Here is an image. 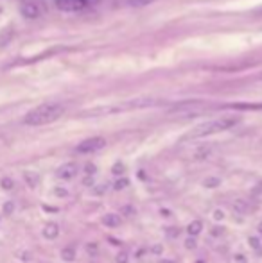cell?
Listing matches in <instances>:
<instances>
[{"label":"cell","instance_id":"cell-2","mask_svg":"<svg viewBox=\"0 0 262 263\" xmlns=\"http://www.w3.org/2000/svg\"><path fill=\"white\" fill-rule=\"evenodd\" d=\"M237 124L239 117H235V115H223V117L212 118V120H207V122L196 125L187 135V138H207V136L217 135V133H223V131L235 127Z\"/></svg>","mask_w":262,"mask_h":263},{"label":"cell","instance_id":"cell-15","mask_svg":"<svg viewBox=\"0 0 262 263\" xmlns=\"http://www.w3.org/2000/svg\"><path fill=\"white\" fill-rule=\"evenodd\" d=\"M128 185H130V181H128L126 177H122V179H117V181H115L114 188H115V190H124Z\"/></svg>","mask_w":262,"mask_h":263},{"label":"cell","instance_id":"cell-19","mask_svg":"<svg viewBox=\"0 0 262 263\" xmlns=\"http://www.w3.org/2000/svg\"><path fill=\"white\" fill-rule=\"evenodd\" d=\"M112 172H114L115 175L124 174V165H122V163H115V165H114V169H112Z\"/></svg>","mask_w":262,"mask_h":263},{"label":"cell","instance_id":"cell-36","mask_svg":"<svg viewBox=\"0 0 262 263\" xmlns=\"http://www.w3.org/2000/svg\"><path fill=\"white\" fill-rule=\"evenodd\" d=\"M197 263H203V262H197Z\"/></svg>","mask_w":262,"mask_h":263},{"label":"cell","instance_id":"cell-35","mask_svg":"<svg viewBox=\"0 0 262 263\" xmlns=\"http://www.w3.org/2000/svg\"><path fill=\"white\" fill-rule=\"evenodd\" d=\"M259 233H261V234H262V222H261V224H259Z\"/></svg>","mask_w":262,"mask_h":263},{"label":"cell","instance_id":"cell-13","mask_svg":"<svg viewBox=\"0 0 262 263\" xmlns=\"http://www.w3.org/2000/svg\"><path fill=\"white\" fill-rule=\"evenodd\" d=\"M248 244H250L251 249H255V252L259 254V256H262V244H261V240L257 238V236H250V238H248Z\"/></svg>","mask_w":262,"mask_h":263},{"label":"cell","instance_id":"cell-4","mask_svg":"<svg viewBox=\"0 0 262 263\" xmlns=\"http://www.w3.org/2000/svg\"><path fill=\"white\" fill-rule=\"evenodd\" d=\"M56 7L63 13H81L88 7V0H56Z\"/></svg>","mask_w":262,"mask_h":263},{"label":"cell","instance_id":"cell-1","mask_svg":"<svg viewBox=\"0 0 262 263\" xmlns=\"http://www.w3.org/2000/svg\"><path fill=\"white\" fill-rule=\"evenodd\" d=\"M63 113H65V106L63 104H60V102H45V104L31 109L25 115L24 124L25 125H33V127L47 125V124H52L58 118L63 117Z\"/></svg>","mask_w":262,"mask_h":263},{"label":"cell","instance_id":"cell-22","mask_svg":"<svg viewBox=\"0 0 262 263\" xmlns=\"http://www.w3.org/2000/svg\"><path fill=\"white\" fill-rule=\"evenodd\" d=\"M13 211H15V204H13L11 201H7L6 204H4V213H6V215H11Z\"/></svg>","mask_w":262,"mask_h":263},{"label":"cell","instance_id":"cell-3","mask_svg":"<svg viewBox=\"0 0 262 263\" xmlns=\"http://www.w3.org/2000/svg\"><path fill=\"white\" fill-rule=\"evenodd\" d=\"M106 147V140L101 136H94V138H86L76 147V152L79 154H90V152H97Z\"/></svg>","mask_w":262,"mask_h":263},{"label":"cell","instance_id":"cell-28","mask_svg":"<svg viewBox=\"0 0 262 263\" xmlns=\"http://www.w3.org/2000/svg\"><path fill=\"white\" fill-rule=\"evenodd\" d=\"M104 192H106V185H101V186L94 188V193H96V195H102Z\"/></svg>","mask_w":262,"mask_h":263},{"label":"cell","instance_id":"cell-12","mask_svg":"<svg viewBox=\"0 0 262 263\" xmlns=\"http://www.w3.org/2000/svg\"><path fill=\"white\" fill-rule=\"evenodd\" d=\"M233 210L237 211V213H241V215H246V213L250 211V208H248V204H246L245 201L237 199L235 202H233Z\"/></svg>","mask_w":262,"mask_h":263},{"label":"cell","instance_id":"cell-16","mask_svg":"<svg viewBox=\"0 0 262 263\" xmlns=\"http://www.w3.org/2000/svg\"><path fill=\"white\" fill-rule=\"evenodd\" d=\"M130 2V6H137V7H142V6H147L151 2H155V0H128Z\"/></svg>","mask_w":262,"mask_h":263},{"label":"cell","instance_id":"cell-7","mask_svg":"<svg viewBox=\"0 0 262 263\" xmlns=\"http://www.w3.org/2000/svg\"><path fill=\"white\" fill-rule=\"evenodd\" d=\"M42 234H43V238H47V240H56V238H58V234H60V226H58L56 222H49V224H45V228H43Z\"/></svg>","mask_w":262,"mask_h":263},{"label":"cell","instance_id":"cell-25","mask_svg":"<svg viewBox=\"0 0 262 263\" xmlns=\"http://www.w3.org/2000/svg\"><path fill=\"white\" fill-rule=\"evenodd\" d=\"M84 172H86V174L88 175H94L97 172V167L96 165H92V163H88L86 165V167H84Z\"/></svg>","mask_w":262,"mask_h":263},{"label":"cell","instance_id":"cell-9","mask_svg":"<svg viewBox=\"0 0 262 263\" xmlns=\"http://www.w3.org/2000/svg\"><path fill=\"white\" fill-rule=\"evenodd\" d=\"M201 231H203V222H201V220H192V222L187 226V233L191 234V236H197Z\"/></svg>","mask_w":262,"mask_h":263},{"label":"cell","instance_id":"cell-11","mask_svg":"<svg viewBox=\"0 0 262 263\" xmlns=\"http://www.w3.org/2000/svg\"><path fill=\"white\" fill-rule=\"evenodd\" d=\"M61 260L63 262H74L76 260V249L74 247H65L61 251Z\"/></svg>","mask_w":262,"mask_h":263},{"label":"cell","instance_id":"cell-33","mask_svg":"<svg viewBox=\"0 0 262 263\" xmlns=\"http://www.w3.org/2000/svg\"><path fill=\"white\" fill-rule=\"evenodd\" d=\"M160 263H176L174 260H160Z\"/></svg>","mask_w":262,"mask_h":263},{"label":"cell","instance_id":"cell-30","mask_svg":"<svg viewBox=\"0 0 262 263\" xmlns=\"http://www.w3.org/2000/svg\"><path fill=\"white\" fill-rule=\"evenodd\" d=\"M261 192H262V183H261V185H259L257 188H253V192H251V193H253L255 197H259V193H261Z\"/></svg>","mask_w":262,"mask_h":263},{"label":"cell","instance_id":"cell-8","mask_svg":"<svg viewBox=\"0 0 262 263\" xmlns=\"http://www.w3.org/2000/svg\"><path fill=\"white\" fill-rule=\"evenodd\" d=\"M120 215L117 213H106V215L102 217V224L106 226V228H119L120 226Z\"/></svg>","mask_w":262,"mask_h":263},{"label":"cell","instance_id":"cell-32","mask_svg":"<svg viewBox=\"0 0 262 263\" xmlns=\"http://www.w3.org/2000/svg\"><path fill=\"white\" fill-rule=\"evenodd\" d=\"M162 252V246H155L153 247V254H160Z\"/></svg>","mask_w":262,"mask_h":263},{"label":"cell","instance_id":"cell-31","mask_svg":"<svg viewBox=\"0 0 262 263\" xmlns=\"http://www.w3.org/2000/svg\"><path fill=\"white\" fill-rule=\"evenodd\" d=\"M47 211H50V213H58V208H52V206H43Z\"/></svg>","mask_w":262,"mask_h":263},{"label":"cell","instance_id":"cell-18","mask_svg":"<svg viewBox=\"0 0 262 263\" xmlns=\"http://www.w3.org/2000/svg\"><path fill=\"white\" fill-rule=\"evenodd\" d=\"M165 233H167L169 238H176V236L180 234V228H167Z\"/></svg>","mask_w":262,"mask_h":263},{"label":"cell","instance_id":"cell-21","mask_svg":"<svg viewBox=\"0 0 262 263\" xmlns=\"http://www.w3.org/2000/svg\"><path fill=\"white\" fill-rule=\"evenodd\" d=\"M86 251H88V254L96 256L97 251H99V247H97V244H86Z\"/></svg>","mask_w":262,"mask_h":263},{"label":"cell","instance_id":"cell-17","mask_svg":"<svg viewBox=\"0 0 262 263\" xmlns=\"http://www.w3.org/2000/svg\"><path fill=\"white\" fill-rule=\"evenodd\" d=\"M0 186L4 188V190H11V188L15 186V183H13V179H9V177H4V179L0 181Z\"/></svg>","mask_w":262,"mask_h":263},{"label":"cell","instance_id":"cell-23","mask_svg":"<svg viewBox=\"0 0 262 263\" xmlns=\"http://www.w3.org/2000/svg\"><path fill=\"white\" fill-rule=\"evenodd\" d=\"M54 195H56V197H66V195H68V192H66L65 188H54Z\"/></svg>","mask_w":262,"mask_h":263},{"label":"cell","instance_id":"cell-5","mask_svg":"<svg viewBox=\"0 0 262 263\" xmlns=\"http://www.w3.org/2000/svg\"><path fill=\"white\" fill-rule=\"evenodd\" d=\"M20 11L25 18H40L43 15V6L40 2H34V0H29V2H24L20 6Z\"/></svg>","mask_w":262,"mask_h":263},{"label":"cell","instance_id":"cell-20","mask_svg":"<svg viewBox=\"0 0 262 263\" xmlns=\"http://www.w3.org/2000/svg\"><path fill=\"white\" fill-rule=\"evenodd\" d=\"M115 263H128V252H119L115 256Z\"/></svg>","mask_w":262,"mask_h":263},{"label":"cell","instance_id":"cell-34","mask_svg":"<svg viewBox=\"0 0 262 263\" xmlns=\"http://www.w3.org/2000/svg\"><path fill=\"white\" fill-rule=\"evenodd\" d=\"M255 13H257V15H261V16H262V6H261V7H257Z\"/></svg>","mask_w":262,"mask_h":263},{"label":"cell","instance_id":"cell-24","mask_svg":"<svg viewBox=\"0 0 262 263\" xmlns=\"http://www.w3.org/2000/svg\"><path fill=\"white\" fill-rule=\"evenodd\" d=\"M194 247H196V238L194 236L185 240V249H194Z\"/></svg>","mask_w":262,"mask_h":263},{"label":"cell","instance_id":"cell-26","mask_svg":"<svg viewBox=\"0 0 262 263\" xmlns=\"http://www.w3.org/2000/svg\"><path fill=\"white\" fill-rule=\"evenodd\" d=\"M83 185H84V186H94V185H96V181H94V175H92V177H90V175H86V177L83 179Z\"/></svg>","mask_w":262,"mask_h":263},{"label":"cell","instance_id":"cell-6","mask_svg":"<svg viewBox=\"0 0 262 263\" xmlns=\"http://www.w3.org/2000/svg\"><path fill=\"white\" fill-rule=\"evenodd\" d=\"M56 175H58L60 179H63V181H70V179H74V177L78 175V165L76 163L61 165L60 169H58V172H56Z\"/></svg>","mask_w":262,"mask_h":263},{"label":"cell","instance_id":"cell-29","mask_svg":"<svg viewBox=\"0 0 262 263\" xmlns=\"http://www.w3.org/2000/svg\"><path fill=\"white\" fill-rule=\"evenodd\" d=\"M223 217H225V213H223V211H215V213H214L215 220H223Z\"/></svg>","mask_w":262,"mask_h":263},{"label":"cell","instance_id":"cell-14","mask_svg":"<svg viewBox=\"0 0 262 263\" xmlns=\"http://www.w3.org/2000/svg\"><path fill=\"white\" fill-rule=\"evenodd\" d=\"M203 185L207 188H217L221 185V179L219 177H207V179L203 181Z\"/></svg>","mask_w":262,"mask_h":263},{"label":"cell","instance_id":"cell-27","mask_svg":"<svg viewBox=\"0 0 262 263\" xmlns=\"http://www.w3.org/2000/svg\"><path fill=\"white\" fill-rule=\"evenodd\" d=\"M122 213H124L126 217H131V215H135V210H133L131 206H124V208H122Z\"/></svg>","mask_w":262,"mask_h":263},{"label":"cell","instance_id":"cell-10","mask_svg":"<svg viewBox=\"0 0 262 263\" xmlns=\"http://www.w3.org/2000/svg\"><path fill=\"white\" fill-rule=\"evenodd\" d=\"M24 177H25V183H27L31 188L38 186V181H40V175L38 174H34V172H25Z\"/></svg>","mask_w":262,"mask_h":263}]
</instances>
